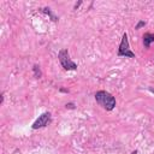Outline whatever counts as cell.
<instances>
[{"label":"cell","instance_id":"6da1fadb","mask_svg":"<svg viewBox=\"0 0 154 154\" xmlns=\"http://www.w3.org/2000/svg\"><path fill=\"white\" fill-rule=\"evenodd\" d=\"M95 100H96V102H97L102 108H105L106 111H112V109L116 107V99H114V96H112L108 91H105V90H99V91H96V94H95Z\"/></svg>","mask_w":154,"mask_h":154},{"label":"cell","instance_id":"7a4b0ae2","mask_svg":"<svg viewBox=\"0 0 154 154\" xmlns=\"http://www.w3.org/2000/svg\"><path fill=\"white\" fill-rule=\"evenodd\" d=\"M58 58H59V61L61 64V66L65 69V70H76L77 69V65L70 59V54H69V51L67 49H61L58 54Z\"/></svg>","mask_w":154,"mask_h":154},{"label":"cell","instance_id":"3957f363","mask_svg":"<svg viewBox=\"0 0 154 154\" xmlns=\"http://www.w3.org/2000/svg\"><path fill=\"white\" fill-rule=\"evenodd\" d=\"M118 55H123V57H129V58H135V53L131 52L130 46H129V40H128V34L124 32L123 37H122V42L119 45V51H118Z\"/></svg>","mask_w":154,"mask_h":154},{"label":"cell","instance_id":"277c9868","mask_svg":"<svg viewBox=\"0 0 154 154\" xmlns=\"http://www.w3.org/2000/svg\"><path fill=\"white\" fill-rule=\"evenodd\" d=\"M49 119H51V113H49V112H45V113H42V114L35 120V123L32 124V129H38V128L46 126V125L48 124Z\"/></svg>","mask_w":154,"mask_h":154},{"label":"cell","instance_id":"5b68a950","mask_svg":"<svg viewBox=\"0 0 154 154\" xmlns=\"http://www.w3.org/2000/svg\"><path fill=\"white\" fill-rule=\"evenodd\" d=\"M152 42H154V35L153 34H149V32L144 34L143 35V45H144V47L146 48H149V46H150Z\"/></svg>","mask_w":154,"mask_h":154},{"label":"cell","instance_id":"8992f818","mask_svg":"<svg viewBox=\"0 0 154 154\" xmlns=\"http://www.w3.org/2000/svg\"><path fill=\"white\" fill-rule=\"evenodd\" d=\"M34 71H35V76L38 78V77L41 76V72H40V69H38V66H37V65H35V66H34Z\"/></svg>","mask_w":154,"mask_h":154},{"label":"cell","instance_id":"52a82bcc","mask_svg":"<svg viewBox=\"0 0 154 154\" xmlns=\"http://www.w3.org/2000/svg\"><path fill=\"white\" fill-rule=\"evenodd\" d=\"M144 25H146V22H144V20H141V22H138V24L136 25L135 29H140L141 26H144Z\"/></svg>","mask_w":154,"mask_h":154},{"label":"cell","instance_id":"ba28073f","mask_svg":"<svg viewBox=\"0 0 154 154\" xmlns=\"http://www.w3.org/2000/svg\"><path fill=\"white\" fill-rule=\"evenodd\" d=\"M66 107H70V108H73V105H72V103H69V105H66Z\"/></svg>","mask_w":154,"mask_h":154}]
</instances>
